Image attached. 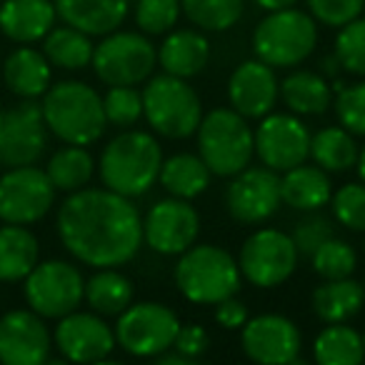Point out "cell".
<instances>
[{"instance_id":"24","label":"cell","mask_w":365,"mask_h":365,"mask_svg":"<svg viewBox=\"0 0 365 365\" xmlns=\"http://www.w3.org/2000/svg\"><path fill=\"white\" fill-rule=\"evenodd\" d=\"M330 195H333V182L328 170H323L320 165L300 163L285 170V175L280 178V198L295 210L313 213L328 203Z\"/></svg>"},{"instance_id":"33","label":"cell","mask_w":365,"mask_h":365,"mask_svg":"<svg viewBox=\"0 0 365 365\" xmlns=\"http://www.w3.org/2000/svg\"><path fill=\"white\" fill-rule=\"evenodd\" d=\"M86 300L98 315H120L133 303V283L115 268H98L86 283Z\"/></svg>"},{"instance_id":"7","label":"cell","mask_w":365,"mask_h":365,"mask_svg":"<svg viewBox=\"0 0 365 365\" xmlns=\"http://www.w3.org/2000/svg\"><path fill=\"white\" fill-rule=\"evenodd\" d=\"M143 115L158 135L182 140L198 130L203 120V103L185 78L163 73L150 78L143 91Z\"/></svg>"},{"instance_id":"17","label":"cell","mask_w":365,"mask_h":365,"mask_svg":"<svg viewBox=\"0 0 365 365\" xmlns=\"http://www.w3.org/2000/svg\"><path fill=\"white\" fill-rule=\"evenodd\" d=\"M280 178L270 168H243L225 190L230 218L243 225H258L280 208Z\"/></svg>"},{"instance_id":"28","label":"cell","mask_w":365,"mask_h":365,"mask_svg":"<svg viewBox=\"0 0 365 365\" xmlns=\"http://www.w3.org/2000/svg\"><path fill=\"white\" fill-rule=\"evenodd\" d=\"M280 98L295 115H323L333 106V88L325 76L313 71H295L280 83Z\"/></svg>"},{"instance_id":"3","label":"cell","mask_w":365,"mask_h":365,"mask_svg":"<svg viewBox=\"0 0 365 365\" xmlns=\"http://www.w3.org/2000/svg\"><path fill=\"white\" fill-rule=\"evenodd\" d=\"M41 108L48 130L68 145H91L106 133L103 98L88 83L63 81L51 86Z\"/></svg>"},{"instance_id":"32","label":"cell","mask_w":365,"mask_h":365,"mask_svg":"<svg viewBox=\"0 0 365 365\" xmlns=\"http://www.w3.org/2000/svg\"><path fill=\"white\" fill-rule=\"evenodd\" d=\"M310 158L328 173H345L358 163V143L343 125H330L310 135Z\"/></svg>"},{"instance_id":"27","label":"cell","mask_w":365,"mask_h":365,"mask_svg":"<svg viewBox=\"0 0 365 365\" xmlns=\"http://www.w3.org/2000/svg\"><path fill=\"white\" fill-rule=\"evenodd\" d=\"M365 285L353 278L325 280L313 293V313L328 323H348L363 310Z\"/></svg>"},{"instance_id":"8","label":"cell","mask_w":365,"mask_h":365,"mask_svg":"<svg viewBox=\"0 0 365 365\" xmlns=\"http://www.w3.org/2000/svg\"><path fill=\"white\" fill-rule=\"evenodd\" d=\"M91 66L106 86H138L155 71L158 51L143 33L113 31L93 48Z\"/></svg>"},{"instance_id":"37","label":"cell","mask_w":365,"mask_h":365,"mask_svg":"<svg viewBox=\"0 0 365 365\" xmlns=\"http://www.w3.org/2000/svg\"><path fill=\"white\" fill-rule=\"evenodd\" d=\"M335 56L343 71L365 78V18L358 16L340 26L338 38H335Z\"/></svg>"},{"instance_id":"45","label":"cell","mask_w":365,"mask_h":365,"mask_svg":"<svg viewBox=\"0 0 365 365\" xmlns=\"http://www.w3.org/2000/svg\"><path fill=\"white\" fill-rule=\"evenodd\" d=\"M215 320L225 330H240L248 320V308L235 295H230V298L215 303Z\"/></svg>"},{"instance_id":"11","label":"cell","mask_w":365,"mask_h":365,"mask_svg":"<svg viewBox=\"0 0 365 365\" xmlns=\"http://www.w3.org/2000/svg\"><path fill=\"white\" fill-rule=\"evenodd\" d=\"M86 298V278L68 260H46L26 275V300L41 318H63Z\"/></svg>"},{"instance_id":"47","label":"cell","mask_w":365,"mask_h":365,"mask_svg":"<svg viewBox=\"0 0 365 365\" xmlns=\"http://www.w3.org/2000/svg\"><path fill=\"white\" fill-rule=\"evenodd\" d=\"M158 363H160V365H190L193 360L185 358V355L178 353V350L173 348V353H168V350H165V353L158 355Z\"/></svg>"},{"instance_id":"10","label":"cell","mask_w":365,"mask_h":365,"mask_svg":"<svg viewBox=\"0 0 365 365\" xmlns=\"http://www.w3.org/2000/svg\"><path fill=\"white\" fill-rule=\"evenodd\" d=\"M298 258V248L288 233L278 228H260L245 238L238 268L255 288H278L295 273Z\"/></svg>"},{"instance_id":"26","label":"cell","mask_w":365,"mask_h":365,"mask_svg":"<svg viewBox=\"0 0 365 365\" xmlns=\"http://www.w3.org/2000/svg\"><path fill=\"white\" fill-rule=\"evenodd\" d=\"M41 245L26 225L6 223L0 228V283H18L38 265Z\"/></svg>"},{"instance_id":"9","label":"cell","mask_w":365,"mask_h":365,"mask_svg":"<svg viewBox=\"0 0 365 365\" xmlns=\"http://www.w3.org/2000/svg\"><path fill=\"white\" fill-rule=\"evenodd\" d=\"M180 320L163 303L128 305L115 323V343L135 358H158L173 348Z\"/></svg>"},{"instance_id":"51","label":"cell","mask_w":365,"mask_h":365,"mask_svg":"<svg viewBox=\"0 0 365 365\" xmlns=\"http://www.w3.org/2000/svg\"><path fill=\"white\" fill-rule=\"evenodd\" d=\"M363 253H365V243H363Z\"/></svg>"},{"instance_id":"49","label":"cell","mask_w":365,"mask_h":365,"mask_svg":"<svg viewBox=\"0 0 365 365\" xmlns=\"http://www.w3.org/2000/svg\"><path fill=\"white\" fill-rule=\"evenodd\" d=\"M355 165H358V175H360V180L365 182V145L358 150V163H355Z\"/></svg>"},{"instance_id":"14","label":"cell","mask_w":365,"mask_h":365,"mask_svg":"<svg viewBox=\"0 0 365 365\" xmlns=\"http://www.w3.org/2000/svg\"><path fill=\"white\" fill-rule=\"evenodd\" d=\"M255 155L265 168L285 173L300 165L310 155V133L303 120L288 113H268L260 118L258 130L253 133Z\"/></svg>"},{"instance_id":"16","label":"cell","mask_w":365,"mask_h":365,"mask_svg":"<svg viewBox=\"0 0 365 365\" xmlns=\"http://www.w3.org/2000/svg\"><path fill=\"white\" fill-rule=\"evenodd\" d=\"M200 233V215L188 200H158L143 220V240L160 255H180L195 243Z\"/></svg>"},{"instance_id":"50","label":"cell","mask_w":365,"mask_h":365,"mask_svg":"<svg viewBox=\"0 0 365 365\" xmlns=\"http://www.w3.org/2000/svg\"><path fill=\"white\" fill-rule=\"evenodd\" d=\"M363 348H365V333H363Z\"/></svg>"},{"instance_id":"41","label":"cell","mask_w":365,"mask_h":365,"mask_svg":"<svg viewBox=\"0 0 365 365\" xmlns=\"http://www.w3.org/2000/svg\"><path fill=\"white\" fill-rule=\"evenodd\" d=\"M333 108L345 130L365 138V81L340 88L333 98Z\"/></svg>"},{"instance_id":"20","label":"cell","mask_w":365,"mask_h":365,"mask_svg":"<svg viewBox=\"0 0 365 365\" xmlns=\"http://www.w3.org/2000/svg\"><path fill=\"white\" fill-rule=\"evenodd\" d=\"M280 83L263 61H245L228 81V101L243 118H263L275 108Z\"/></svg>"},{"instance_id":"35","label":"cell","mask_w":365,"mask_h":365,"mask_svg":"<svg viewBox=\"0 0 365 365\" xmlns=\"http://www.w3.org/2000/svg\"><path fill=\"white\" fill-rule=\"evenodd\" d=\"M245 0H180V11L193 26L208 33H220L240 21Z\"/></svg>"},{"instance_id":"25","label":"cell","mask_w":365,"mask_h":365,"mask_svg":"<svg viewBox=\"0 0 365 365\" xmlns=\"http://www.w3.org/2000/svg\"><path fill=\"white\" fill-rule=\"evenodd\" d=\"M51 63L36 48H18L3 66V81L8 91L23 101H36L38 96H46V91L51 88Z\"/></svg>"},{"instance_id":"2","label":"cell","mask_w":365,"mask_h":365,"mask_svg":"<svg viewBox=\"0 0 365 365\" xmlns=\"http://www.w3.org/2000/svg\"><path fill=\"white\" fill-rule=\"evenodd\" d=\"M160 165V143L145 130H125L106 145L98 170L108 190L125 195V198H138L153 188Z\"/></svg>"},{"instance_id":"39","label":"cell","mask_w":365,"mask_h":365,"mask_svg":"<svg viewBox=\"0 0 365 365\" xmlns=\"http://www.w3.org/2000/svg\"><path fill=\"white\" fill-rule=\"evenodd\" d=\"M103 110L110 125H133L143 115V93L133 86H110V91L103 96Z\"/></svg>"},{"instance_id":"15","label":"cell","mask_w":365,"mask_h":365,"mask_svg":"<svg viewBox=\"0 0 365 365\" xmlns=\"http://www.w3.org/2000/svg\"><path fill=\"white\" fill-rule=\"evenodd\" d=\"M240 345L250 360L263 365L298 363L303 338L298 325L278 313H263L248 318L240 328Z\"/></svg>"},{"instance_id":"36","label":"cell","mask_w":365,"mask_h":365,"mask_svg":"<svg viewBox=\"0 0 365 365\" xmlns=\"http://www.w3.org/2000/svg\"><path fill=\"white\" fill-rule=\"evenodd\" d=\"M313 268L323 280H338L350 278L358 268V255H355L353 245L345 243L340 238H328L313 255Z\"/></svg>"},{"instance_id":"44","label":"cell","mask_w":365,"mask_h":365,"mask_svg":"<svg viewBox=\"0 0 365 365\" xmlns=\"http://www.w3.org/2000/svg\"><path fill=\"white\" fill-rule=\"evenodd\" d=\"M208 345H210V338H208V333H205L203 325H180L173 348H175L178 353L185 355V358L195 360L208 350Z\"/></svg>"},{"instance_id":"13","label":"cell","mask_w":365,"mask_h":365,"mask_svg":"<svg viewBox=\"0 0 365 365\" xmlns=\"http://www.w3.org/2000/svg\"><path fill=\"white\" fill-rule=\"evenodd\" d=\"M48 125L36 101L0 110V165H33L46 153Z\"/></svg>"},{"instance_id":"5","label":"cell","mask_w":365,"mask_h":365,"mask_svg":"<svg viewBox=\"0 0 365 365\" xmlns=\"http://www.w3.org/2000/svg\"><path fill=\"white\" fill-rule=\"evenodd\" d=\"M198 155L213 175L233 178L250 165L255 155L253 130L248 118L233 108H215L198 125Z\"/></svg>"},{"instance_id":"22","label":"cell","mask_w":365,"mask_h":365,"mask_svg":"<svg viewBox=\"0 0 365 365\" xmlns=\"http://www.w3.org/2000/svg\"><path fill=\"white\" fill-rule=\"evenodd\" d=\"M53 6L66 26L88 36H108L128 16V0H53Z\"/></svg>"},{"instance_id":"19","label":"cell","mask_w":365,"mask_h":365,"mask_svg":"<svg viewBox=\"0 0 365 365\" xmlns=\"http://www.w3.org/2000/svg\"><path fill=\"white\" fill-rule=\"evenodd\" d=\"M51 355V333L36 310H11L0 318V363L41 365Z\"/></svg>"},{"instance_id":"4","label":"cell","mask_w":365,"mask_h":365,"mask_svg":"<svg viewBox=\"0 0 365 365\" xmlns=\"http://www.w3.org/2000/svg\"><path fill=\"white\" fill-rule=\"evenodd\" d=\"M238 260L220 245H190L175 263V285L190 303L215 305L240 288Z\"/></svg>"},{"instance_id":"42","label":"cell","mask_w":365,"mask_h":365,"mask_svg":"<svg viewBox=\"0 0 365 365\" xmlns=\"http://www.w3.org/2000/svg\"><path fill=\"white\" fill-rule=\"evenodd\" d=\"M290 238H293L295 248H298V255L310 258L325 240L333 238V225H330V220L325 215H318L313 210V215H308V218H303L295 225V233Z\"/></svg>"},{"instance_id":"23","label":"cell","mask_w":365,"mask_h":365,"mask_svg":"<svg viewBox=\"0 0 365 365\" xmlns=\"http://www.w3.org/2000/svg\"><path fill=\"white\" fill-rule=\"evenodd\" d=\"M210 43L198 31H173L158 48V66L175 78H193L208 66Z\"/></svg>"},{"instance_id":"6","label":"cell","mask_w":365,"mask_h":365,"mask_svg":"<svg viewBox=\"0 0 365 365\" xmlns=\"http://www.w3.org/2000/svg\"><path fill=\"white\" fill-rule=\"evenodd\" d=\"M318 46L315 18L298 8L268 11V16L255 26L253 51L255 58L270 68H293L308 61Z\"/></svg>"},{"instance_id":"18","label":"cell","mask_w":365,"mask_h":365,"mask_svg":"<svg viewBox=\"0 0 365 365\" xmlns=\"http://www.w3.org/2000/svg\"><path fill=\"white\" fill-rule=\"evenodd\" d=\"M56 345L73 363H98L115 350V333L98 313H73L58 318Z\"/></svg>"},{"instance_id":"30","label":"cell","mask_w":365,"mask_h":365,"mask_svg":"<svg viewBox=\"0 0 365 365\" xmlns=\"http://www.w3.org/2000/svg\"><path fill=\"white\" fill-rule=\"evenodd\" d=\"M313 358L320 365H360L365 360L363 335L343 323H328L313 343Z\"/></svg>"},{"instance_id":"12","label":"cell","mask_w":365,"mask_h":365,"mask_svg":"<svg viewBox=\"0 0 365 365\" xmlns=\"http://www.w3.org/2000/svg\"><path fill=\"white\" fill-rule=\"evenodd\" d=\"M56 200V188L46 170L36 165L11 168L0 178V220L31 225L46 218Z\"/></svg>"},{"instance_id":"31","label":"cell","mask_w":365,"mask_h":365,"mask_svg":"<svg viewBox=\"0 0 365 365\" xmlns=\"http://www.w3.org/2000/svg\"><path fill=\"white\" fill-rule=\"evenodd\" d=\"M93 43L91 36L73 26L51 28L43 38V56L51 66H58L63 71H83L93 61Z\"/></svg>"},{"instance_id":"1","label":"cell","mask_w":365,"mask_h":365,"mask_svg":"<svg viewBox=\"0 0 365 365\" xmlns=\"http://www.w3.org/2000/svg\"><path fill=\"white\" fill-rule=\"evenodd\" d=\"M58 238L76 260L93 268H118L143 245V218L130 198L108 188L68 193L58 208Z\"/></svg>"},{"instance_id":"34","label":"cell","mask_w":365,"mask_h":365,"mask_svg":"<svg viewBox=\"0 0 365 365\" xmlns=\"http://www.w3.org/2000/svg\"><path fill=\"white\" fill-rule=\"evenodd\" d=\"M46 173L56 190L76 193L91 182L93 173H96V160L83 145H66L48 160Z\"/></svg>"},{"instance_id":"48","label":"cell","mask_w":365,"mask_h":365,"mask_svg":"<svg viewBox=\"0 0 365 365\" xmlns=\"http://www.w3.org/2000/svg\"><path fill=\"white\" fill-rule=\"evenodd\" d=\"M255 6H260L263 11H280V8H290L295 6L298 0H253Z\"/></svg>"},{"instance_id":"38","label":"cell","mask_w":365,"mask_h":365,"mask_svg":"<svg viewBox=\"0 0 365 365\" xmlns=\"http://www.w3.org/2000/svg\"><path fill=\"white\" fill-rule=\"evenodd\" d=\"M330 205L340 225L365 233V182H345L330 195Z\"/></svg>"},{"instance_id":"43","label":"cell","mask_w":365,"mask_h":365,"mask_svg":"<svg viewBox=\"0 0 365 365\" xmlns=\"http://www.w3.org/2000/svg\"><path fill=\"white\" fill-rule=\"evenodd\" d=\"M365 0H308L310 16L328 28H340L363 13Z\"/></svg>"},{"instance_id":"29","label":"cell","mask_w":365,"mask_h":365,"mask_svg":"<svg viewBox=\"0 0 365 365\" xmlns=\"http://www.w3.org/2000/svg\"><path fill=\"white\" fill-rule=\"evenodd\" d=\"M210 175L213 173L208 170V165H205L200 155L178 153V155H170L168 160H163L158 180L173 198L193 200L200 193H205V188L210 185Z\"/></svg>"},{"instance_id":"21","label":"cell","mask_w":365,"mask_h":365,"mask_svg":"<svg viewBox=\"0 0 365 365\" xmlns=\"http://www.w3.org/2000/svg\"><path fill=\"white\" fill-rule=\"evenodd\" d=\"M53 0H6L0 3V31L16 43H36L56 26Z\"/></svg>"},{"instance_id":"46","label":"cell","mask_w":365,"mask_h":365,"mask_svg":"<svg viewBox=\"0 0 365 365\" xmlns=\"http://www.w3.org/2000/svg\"><path fill=\"white\" fill-rule=\"evenodd\" d=\"M343 71V66H340V61H338V56H328V58H323L320 61V76H328V78H335L338 73Z\"/></svg>"},{"instance_id":"40","label":"cell","mask_w":365,"mask_h":365,"mask_svg":"<svg viewBox=\"0 0 365 365\" xmlns=\"http://www.w3.org/2000/svg\"><path fill=\"white\" fill-rule=\"evenodd\" d=\"M180 0H138L135 23L145 36H163L180 18Z\"/></svg>"}]
</instances>
